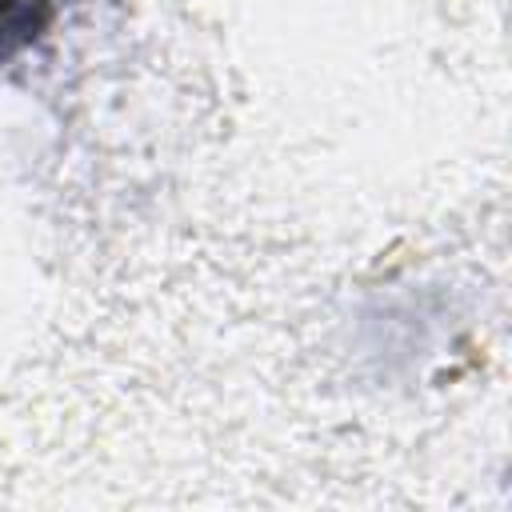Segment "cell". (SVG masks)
<instances>
[{
    "label": "cell",
    "instance_id": "1",
    "mask_svg": "<svg viewBox=\"0 0 512 512\" xmlns=\"http://www.w3.org/2000/svg\"><path fill=\"white\" fill-rule=\"evenodd\" d=\"M52 20V0H0V68L16 60Z\"/></svg>",
    "mask_w": 512,
    "mask_h": 512
}]
</instances>
